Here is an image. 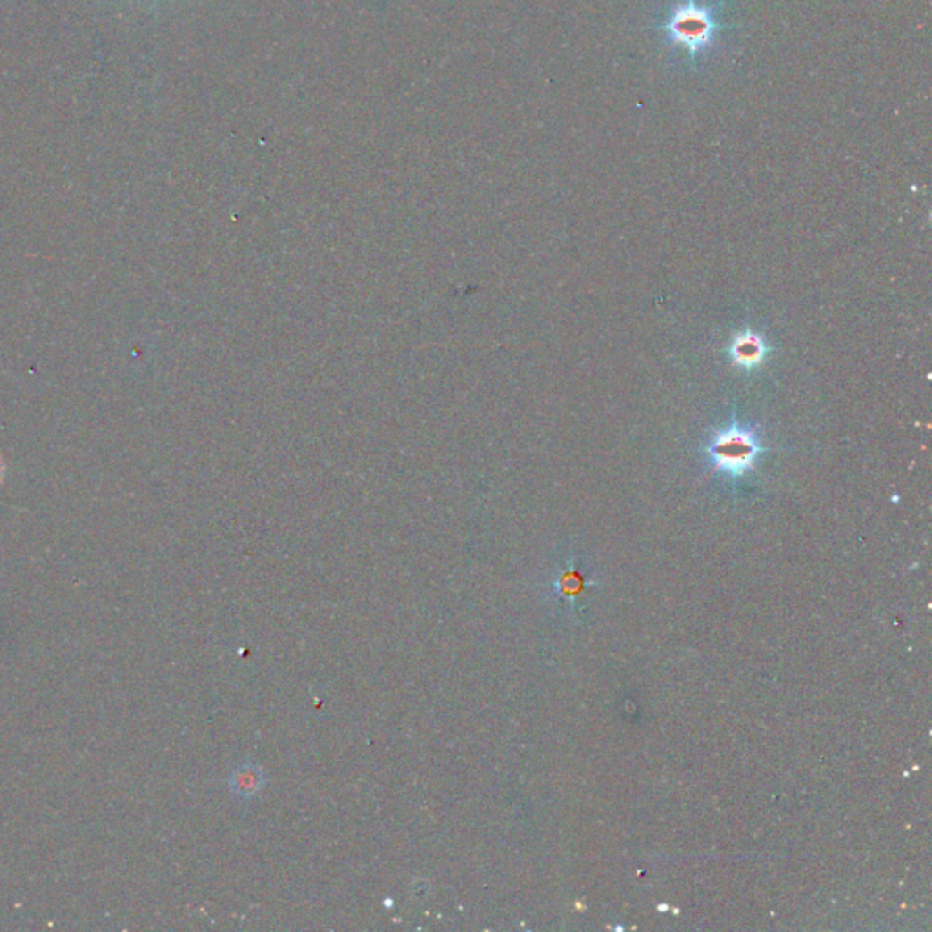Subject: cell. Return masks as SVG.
<instances>
[{
    "instance_id": "1",
    "label": "cell",
    "mask_w": 932,
    "mask_h": 932,
    "mask_svg": "<svg viewBox=\"0 0 932 932\" xmlns=\"http://www.w3.org/2000/svg\"><path fill=\"white\" fill-rule=\"evenodd\" d=\"M760 452L761 446L756 432L741 429L737 425L716 434L712 445L709 446L714 469L734 478L749 472Z\"/></svg>"
},
{
    "instance_id": "2",
    "label": "cell",
    "mask_w": 932,
    "mask_h": 932,
    "mask_svg": "<svg viewBox=\"0 0 932 932\" xmlns=\"http://www.w3.org/2000/svg\"><path fill=\"white\" fill-rule=\"evenodd\" d=\"M714 21L711 13L699 8L694 0H688L687 6H681L669 22L670 40L685 46L692 54L702 52L711 44L714 37Z\"/></svg>"
},
{
    "instance_id": "3",
    "label": "cell",
    "mask_w": 932,
    "mask_h": 932,
    "mask_svg": "<svg viewBox=\"0 0 932 932\" xmlns=\"http://www.w3.org/2000/svg\"><path fill=\"white\" fill-rule=\"evenodd\" d=\"M765 354H767V346H765L763 339L753 332L741 334L739 337H736V341L730 346L732 361L745 368H753V366L760 364L763 361Z\"/></svg>"
},
{
    "instance_id": "4",
    "label": "cell",
    "mask_w": 932,
    "mask_h": 932,
    "mask_svg": "<svg viewBox=\"0 0 932 932\" xmlns=\"http://www.w3.org/2000/svg\"><path fill=\"white\" fill-rule=\"evenodd\" d=\"M262 772L254 767V765H248V767H243L239 769L237 772H233V778H231V788L239 792V795L243 796H250V795H255V792L262 786Z\"/></svg>"
}]
</instances>
